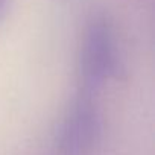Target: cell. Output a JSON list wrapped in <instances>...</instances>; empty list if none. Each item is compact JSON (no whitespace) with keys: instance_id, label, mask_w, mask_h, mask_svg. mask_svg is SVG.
<instances>
[{"instance_id":"2","label":"cell","mask_w":155,"mask_h":155,"mask_svg":"<svg viewBox=\"0 0 155 155\" xmlns=\"http://www.w3.org/2000/svg\"><path fill=\"white\" fill-rule=\"evenodd\" d=\"M104 116L97 94L78 88L55 134V146L61 155H85L101 141Z\"/></svg>"},{"instance_id":"3","label":"cell","mask_w":155,"mask_h":155,"mask_svg":"<svg viewBox=\"0 0 155 155\" xmlns=\"http://www.w3.org/2000/svg\"><path fill=\"white\" fill-rule=\"evenodd\" d=\"M11 9V0H0V21L5 20Z\"/></svg>"},{"instance_id":"1","label":"cell","mask_w":155,"mask_h":155,"mask_svg":"<svg viewBox=\"0 0 155 155\" xmlns=\"http://www.w3.org/2000/svg\"><path fill=\"white\" fill-rule=\"evenodd\" d=\"M122 68L123 59L114 20L108 12L96 11L85 21L81 37L78 53L79 88L99 94L108 81L119 78Z\"/></svg>"}]
</instances>
